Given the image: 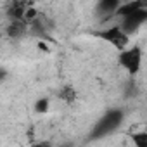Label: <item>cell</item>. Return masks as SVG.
<instances>
[{"mask_svg":"<svg viewBox=\"0 0 147 147\" xmlns=\"http://www.w3.org/2000/svg\"><path fill=\"white\" fill-rule=\"evenodd\" d=\"M142 59H144V55H142V49L138 45H131L126 50L118 54V64L130 76L138 75V71L142 69Z\"/></svg>","mask_w":147,"mask_h":147,"instance_id":"1","label":"cell"},{"mask_svg":"<svg viewBox=\"0 0 147 147\" xmlns=\"http://www.w3.org/2000/svg\"><path fill=\"white\" fill-rule=\"evenodd\" d=\"M123 121V111L119 109H111L107 111L95 125H94V130H92V138H100V137H106L109 135L111 131H114Z\"/></svg>","mask_w":147,"mask_h":147,"instance_id":"2","label":"cell"},{"mask_svg":"<svg viewBox=\"0 0 147 147\" xmlns=\"http://www.w3.org/2000/svg\"><path fill=\"white\" fill-rule=\"evenodd\" d=\"M97 36L102 38L104 42L111 43L118 52H123V50H126V49L130 47V36L121 30L119 24H116V26H107V28H104L102 31H97Z\"/></svg>","mask_w":147,"mask_h":147,"instance_id":"3","label":"cell"},{"mask_svg":"<svg viewBox=\"0 0 147 147\" xmlns=\"http://www.w3.org/2000/svg\"><path fill=\"white\" fill-rule=\"evenodd\" d=\"M147 23V5H144L142 9H138L137 12H133V14H130V16H126V18H123L121 19V30L128 35V36H131L140 26H144Z\"/></svg>","mask_w":147,"mask_h":147,"instance_id":"4","label":"cell"},{"mask_svg":"<svg viewBox=\"0 0 147 147\" xmlns=\"http://www.w3.org/2000/svg\"><path fill=\"white\" fill-rule=\"evenodd\" d=\"M123 2L119 0H102V2L97 4V9L102 12V14H107V16H114L118 12V9L121 7Z\"/></svg>","mask_w":147,"mask_h":147,"instance_id":"5","label":"cell"},{"mask_svg":"<svg viewBox=\"0 0 147 147\" xmlns=\"http://www.w3.org/2000/svg\"><path fill=\"white\" fill-rule=\"evenodd\" d=\"M26 28H28V23L26 21H18V19H12L9 28H7V33L11 38H19L26 33Z\"/></svg>","mask_w":147,"mask_h":147,"instance_id":"6","label":"cell"},{"mask_svg":"<svg viewBox=\"0 0 147 147\" xmlns=\"http://www.w3.org/2000/svg\"><path fill=\"white\" fill-rule=\"evenodd\" d=\"M144 5H145V4L138 2V0H135V2H125V4H121V7L118 9L116 16H119V18L123 19V18H126V16H130V14L137 12V11H138V9H142Z\"/></svg>","mask_w":147,"mask_h":147,"instance_id":"7","label":"cell"},{"mask_svg":"<svg viewBox=\"0 0 147 147\" xmlns=\"http://www.w3.org/2000/svg\"><path fill=\"white\" fill-rule=\"evenodd\" d=\"M59 99L62 100V102H66V104H73L76 100V92H75V88H73L71 85H64L62 88H61V92H59Z\"/></svg>","mask_w":147,"mask_h":147,"instance_id":"8","label":"cell"},{"mask_svg":"<svg viewBox=\"0 0 147 147\" xmlns=\"http://www.w3.org/2000/svg\"><path fill=\"white\" fill-rule=\"evenodd\" d=\"M131 142H133V147H147V130L133 133Z\"/></svg>","mask_w":147,"mask_h":147,"instance_id":"9","label":"cell"},{"mask_svg":"<svg viewBox=\"0 0 147 147\" xmlns=\"http://www.w3.org/2000/svg\"><path fill=\"white\" fill-rule=\"evenodd\" d=\"M47 109H49V99H38L36 100V104H35V111H38V113H47Z\"/></svg>","mask_w":147,"mask_h":147,"instance_id":"10","label":"cell"},{"mask_svg":"<svg viewBox=\"0 0 147 147\" xmlns=\"http://www.w3.org/2000/svg\"><path fill=\"white\" fill-rule=\"evenodd\" d=\"M35 147H50V144H47V142H42V144H38V145H35Z\"/></svg>","mask_w":147,"mask_h":147,"instance_id":"11","label":"cell"}]
</instances>
